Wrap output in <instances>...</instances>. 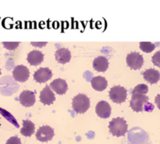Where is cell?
Masks as SVG:
<instances>
[{"mask_svg":"<svg viewBox=\"0 0 160 144\" xmlns=\"http://www.w3.org/2000/svg\"><path fill=\"white\" fill-rule=\"evenodd\" d=\"M130 106L136 112H141L143 111L151 112L148 107L154 108L152 104L148 103V97L145 96V94H132Z\"/></svg>","mask_w":160,"mask_h":144,"instance_id":"6da1fadb","label":"cell"},{"mask_svg":"<svg viewBox=\"0 0 160 144\" xmlns=\"http://www.w3.org/2000/svg\"><path fill=\"white\" fill-rule=\"evenodd\" d=\"M109 132L117 137H123L128 132V126L127 122L122 118H115L112 119L109 125Z\"/></svg>","mask_w":160,"mask_h":144,"instance_id":"7a4b0ae2","label":"cell"},{"mask_svg":"<svg viewBox=\"0 0 160 144\" xmlns=\"http://www.w3.org/2000/svg\"><path fill=\"white\" fill-rule=\"evenodd\" d=\"M72 108L78 114H84L90 108V100L83 94L77 95L72 101Z\"/></svg>","mask_w":160,"mask_h":144,"instance_id":"3957f363","label":"cell"},{"mask_svg":"<svg viewBox=\"0 0 160 144\" xmlns=\"http://www.w3.org/2000/svg\"><path fill=\"white\" fill-rule=\"evenodd\" d=\"M128 96V91L121 86H115L109 90V98L111 101L117 104H121L124 102Z\"/></svg>","mask_w":160,"mask_h":144,"instance_id":"277c9868","label":"cell"},{"mask_svg":"<svg viewBox=\"0 0 160 144\" xmlns=\"http://www.w3.org/2000/svg\"><path fill=\"white\" fill-rule=\"evenodd\" d=\"M126 61L128 66L134 70H140L144 64L143 56L138 52H131L128 54Z\"/></svg>","mask_w":160,"mask_h":144,"instance_id":"5b68a950","label":"cell"},{"mask_svg":"<svg viewBox=\"0 0 160 144\" xmlns=\"http://www.w3.org/2000/svg\"><path fill=\"white\" fill-rule=\"evenodd\" d=\"M54 129L48 126H43L38 129L36 133V139L40 142H48L54 137Z\"/></svg>","mask_w":160,"mask_h":144,"instance_id":"8992f818","label":"cell"},{"mask_svg":"<svg viewBox=\"0 0 160 144\" xmlns=\"http://www.w3.org/2000/svg\"><path fill=\"white\" fill-rule=\"evenodd\" d=\"M13 79L17 82H26L30 76V71L27 66L23 65H20L16 66L12 71Z\"/></svg>","mask_w":160,"mask_h":144,"instance_id":"52a82bcc","label":"cell"},{"mask_svg":"<svg viewBox=\"0 0 160 144\" xmlns=\"http://www.w3.org/2000/svg\"><path fill=\"white\" fill-rule=\"evenodd\" d=\"M19 101L20 104L26 108L31 107L35 104V94L31 90H24L22 92L19 97Z\"/></svg>","mask_w":160,"mask_h":144,"instance_id":"ba28073f","label":"cell"},{"mask_svg":"<svg viewBox=\"0 0 160 144\" xmlns=\"http://www.w3.org/2000/svg\"><path fill=\"white\" fill-rule=\"evenodd\" d=\"M56 101V97L50 86H45L41 91L40 101L45 105H50Z\"/></svg>","mask_w":160,"mask_h":144,"instance_id":"9c48e42d","label":"cell"},{"mask_svg":"<svg viewBox=\"0 0 160 144\" xmlns=\"http://www.w3.org/2000/svg\"><path fill=\"white\" fill-rule=\"evenodd\" d=\"M52 76V72L48 68H40L34 73V80L39 84L46 83Z\"/></svg>","mask_w":160,"mask_h":144,"instance_id":"30bf717a","label":"cell"},{"mask_svg":"<svg viewBox=\"0 0 160 144\" xmlns=\"http://www.w3.org/2000/svg\"><path fill=\"white\" fill-rule=\"evenodd\" d=\"M95 112H96L97 115L101 118H108L111 115L112 109L109 103L105 101H102L97 104Z\"/></svg>","mask_w":160,"mask_h":144,"instance_id":"8fae6325","label":"cell"},{"mask_svg":"<svg viewBox=\"0 0 160 144\" xmlns=\"http://www.w3.org/2000/svg\"><path fill=\"white\" fill-rule=\"evenodd\" d=\"M50 87L57 94L62 95L66 94L68 89V85L64 79H56L50 84Z\"/></svg>","mask_w":160,"mask_h":144,"instance_id":"7c38bea8","label":"cell"},{"mask_svg":"<svg viewBox=\"0 0 160 144\" xmlns=\"http://www.w3.org/2000/svg\"><path fill=\"white\" fill-rule=\"evenodd\" d=\"M55 58L59 63L64 65L70 61L71 53H70V50H68L67 48H59L55 53Z\"/></svg>","mask_w":160,"mask_h":144,"instance_id":"4fadbf2b","label":"cell"},{"mask_svg":"<svg viewBox=\"0 0 160 144\" xmlns=\"http://www.w3.org/2000/svg\"><path fill=\"white\" fill-rule=\"evenodd\" d=\"M27 60L31 65H38L43 62L44 55L40 51L33 50L28 55Z\"/></svg>","mask_w":160,"mask_h":144,"instance_id":"5bb4252c","label":"cell"},{"mask_svg":"<svg viewBox=\"0 0 160 144\" xmlns=\"http://www.w3.org/2000/svg\"><path fill=\"white\" fill-rule=\"evenodd\" d=\"M93 68L97 72L104 73L109 68V61L104 56H98L93 61Z\"/></svg>","mask_w":160,"mask_h":144,"instance_id":"9a60e30c","label":"cell"},{"mask_svg":"<svg viewBox=\"0 0 160 144\" xmlns=\"http://www.w3.org/2000/svg\"><path fill=\"white\" fill-rule=\"evenodd\" d=\"M144 79L150 84H157L160 79V73L155 69H149L143 73Z\"/></svg>","mask_w":160,"mask_h":144,"instance_id":"2e32d148","label":"cell"},{"mask_svg":"<svg viewBox=\"0 0 160 144\" xmlns=\"http://www.w3.org/2000/svg\"><path fill=\"white\" fill-rule=\"evenodd\" d=\"M92 87L97 91H103L108 87V82L103 76H95L91 81Z\"/></svg>","mask_w":160,"mask_h":144,"instance_id":"e0dca14e","label":"cell"},{"mask_svg":"<svg viewBox=\"0 0 160 144\" xmlns=\"http://www.w3.org/2000/svg\"><path fill=\"white\" fill-rule=\"evenodd\" d=\"M35 131V126L34 123L30 120H23V128L20 129V133L26 137H30L34 133Z\"/></svg>","mask_w":160,"mask_h":144,"instance_id":"ac0fdd59","label":"cell"},{"mask_svg":"<svg viewBox=\"0 0 160 144\" xmlns=\"http://www.w3.org/2000/svg\"><path fill=\"white\" fill-rule=\"evenodd\" d=\"M156 48V45L152 42H140V49L146 53H150Z\"/></svg>","mask_w":160,"mask_h":144,"instance_id":"d6986e66","label":"cell"},{"mask_svg":"<svg viewBox=\"0 0 160 144\" xmlns=\"http://www.w3.org/2000/svg\"><path fill=\"white\" fill-rule=\"evenodd\" d=\"M148 92V86L145 84H139L137 87H134V89L132 91V94H145Z\"/></svg>","mask_w":160,"mask_h":144,"instance_id":"ffe728a7","label":"cell"},{"mask_svg":"<svg viewBox=\"0 0 160 144\" xmlns=\"http://www.w3.org/2000/svg\"><path fill=\"white\" fill-rule=\"evenodd\" d=\"M0 113H1L2 115V116L4 117L5 118H6L8 121H9L11 123H12V124H13L16 127L19 128L18 123L17 122V121H16L15 118H13V116H12V115H10L9 112H7L6 111H5L4 109H2L1 108H0Z\"/></svg>","mask_w":160,"mask_h":144,"instance_id":"44dd1931","label":"cell"},{"mask_svg":"<svg viewBox=\"0 0 160 144\" xmlns=\"http://www.w3.org/2000/svg\"><path fill=\"white\" fill-rule=\"evenodd\" d=\"M3 45L6 49L9 50H14L17 48L20 43L19 42H3Z\"/></svg>","mask_w":160,"mask_h":144,"instance_id":"7402d4cb","label":"cell"},{"mask_svg":"<svg viewBox=\"0 0 160 144\" xmlns=\"http://www.w3.org/2000/svg\"><path fill=\"white\" fill-rule=\"evenodd\" d=\"M152 63L154 64L156 66H158L160 68V51H157V52L152 56Z\"/></svg>","mask_w":160,"mask_h":144,"instance_id":"603a6c76","label":"cell"},{"mask_svg":"<svg viewBox=\"0 0 160 144\" xmlns=\"http://www.w3.org/2000/svg\"><path fill=\"white\" fill-rule=\"evenodd\" d=\"M6 144H22L21 140L17 137H12L6 141Z\"/></svg>","mask_w":160,"mask_h":144,"instance_id":"cb8c5ba5","label":"cell"},{"mask_svg":"<svg viewBox=\"0 0 160 144\" xmlns=\"http://www.w3.org/2000/svg\"><path fill=\"white\" fill-rule=\"evenodd\" d=\"M155 103H156V105H157L158 108L160 110V94H158L157 96L156 97V98H155Z\"/></svg>","mask_w":160,"mask_h":144,"instance_id":"d4e9b609","label":"cell"},{"mask_svg":"<svg viewBox=\"0 0 160 144\" xmlns=\"http://www.w3.org/2000/svg\"><path fill=\"white\" fill-rule=\"evenodd\" d=\"M0 75H1V70H0Z\"/></svg>","mask_w":160,"mask_h":144,"instance_id":"484cf974","label":"cell"},{"mask_svg":"<svg viewBox=\"0 0 160 144\" xmlns=\"http://www.w3.org/2000/svg\"><path fill=\"white\" fill-rule=\"evenodd\" d=\"M0 126H1V125H0Z\"/></svg>","mask_w":160,"mask_h":144,"instance_id":"4316f807","label":"cell"}]
</instances>
